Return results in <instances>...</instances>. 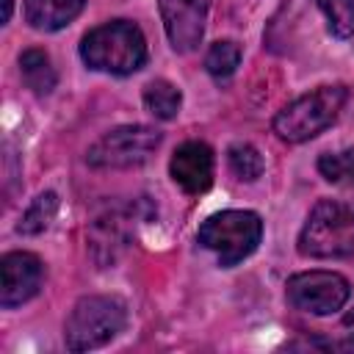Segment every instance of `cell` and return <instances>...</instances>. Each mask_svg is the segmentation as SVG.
<instances>
[{"instance_id":"obj_1","label":"cell","mask_w":354,"mask_h":354,"mask_svg":"<svg viewBox=\"0 0 354 354\" xmlns=\"http://www.w3.org/2000/svg\"><path fill=\"white\" fill-rule=\"evenodd\" d=\"M80 58L88 69L108 75H130L147 61V41L138 25L127 19H113L83 36Z\"/></svg>"},{"instance_id":"obj_2","label":"cell","mask_w":354,"mask_h":354,"mask_svg":"<svg viewBox=\"0 0 354 354\" xmlns=\"http://www.w3.org/2000/svg\"><path fill=\"white\" fill-rule=\"evenodd\" d=\"M299 252L321 260L354 254V205L321 199L301 227Z\"/></svg>"},{"instance_id":"obj_3","label":"cell","mask_w":354,"mask_h":354,"mask_svg":"<svg viewBox=\"0 0 354 354\" xmlns=\"http://www.w3.org/2000/svg\"><path fill=\"white\" fill-rule=\"evenodd\" d=\"M346 97H348L346 86H321V88L293 100L290 105H285L274 116V133L290 144L310 141L313 136L326 130L340 116Z\"/></svg>"},{"instance_id":"obj_4","label":"cell","mask_w":354,"mask_h":354,"mask_svg":"<svg viewBox=\"0 0 354 354\" xmlns=\"http://www.w3.org/2000/svg\"><path fill=\"white\" fill-rule=\"evenodd\" d=\"M127 324L124 304L116 296H86L80 299L66 324H64V340L72 351H91L105 343H111Z\"/></svg>"},{"instance_id":"obj_5","label":"cell","mask_w":354,"mask_h":354,"mask_svg":"<svg viewBox=\"0 0 354 354\" xmlns=\"http://www.w3.org/2000/svg\"><path fill=\"white\" fill-rule=\"evenodd\" d=\"M196 238L205 249L216 252L224 268H230L257 249L263 238V221L252 210H221L202 221Z\"/></svg>"},{"instance_id":"obj_6","label":"cell","mask_w":354,"mask_h":354,"mask_svg":"<svg viewBox=\"0 0 354 354\" xmlns=\"http://www.w3.org/2000/svg\"><path fill=\"white\" fill-rule=\"evenodd\" d=\"M160 144V133L147 124H122L91 144L86 160L94 169H133Z\"/></svg>"},{"instance_id":"obj_7","label":"cell","mask_w":354,"mask_h":354,"mask_svg":"<svg viewBox=\"0 0 354 354\" xmlns=\"http://www.w3.org/2000/svg\"><path fill=\"white\" fill-rule=\"evenodd\" d=\"M288 301L313 315H332L348 301V282L337 271H304L288 279Z\"/></svg>"},{"instance_id":"obj_8","label":"cell","mask_w":354,"mask_h":354,"mask_svg":"<svg viewBox=\"0 0 354 354\" xmlns=\"http://www.w3.org/2000/svg\"><path fill=\"white\" fill-rule=\"evenodd\" d=\"M44 282V266L30 252H8L0 260V304L6 310L25 304L39 293Z\"/></svg>"},{"instance_id":"obj_9","label":"cell","mask_w":354,"mask_h":354,"mask_svg":"<svg viewBox=\"0 0 354 354\" xmlns=\"http://www.w3.org/2000/svg\"><path fill=\"white\" fill-rule=\"evenodd\" d=\"M166 36L177 53H191L202 41L210 0H158Z\"/></svg>"},{"instance_id":"obj_10","label":"cell","mask_w":354,"mask_h":354,"mask_svg":"<svg viewBox=\"0 0 354 354\" xmlns=\"http://www.w3.org/2000/svg\"><path fill=\"white\" fill-rule=\"evenodd\" d=\"M171 180L185 194H202L213 183V152L202 141H185L174 149L169 163Z\"/></svg>"},{"instance_id":"obj_11","label":"cell","mask_w":354,"mask_h":354,"mask_svg":"<svg viewBox=\"0 0 354 354\" xmlns=\"http://www.w3.org/2000/svg\"><path fill=\"white\" fill-rule=\"evenodd\" d=\"M86 0H25V19L30 28L36 30H61L64 25H69L80 11H83Z\"/></svg>"},{"instance_id":"obj_12","label":"cell","mask_w":354,"mask_h":354,"mask_svg":"<svg viewBox=\"0 0 354 354\" xmlns=\"http://www.w3.org/2000/svg\"><path fill=\"white\" fill-rule=\"evenodd\" d=\"M19 75L25 80V86L39 97L50 94L55 88V83H58L50 55L44 50H39V47H30V50H25L19 55Z\"/></svg>"},{"instance_id":"obj_13","label":"cell","mask_w":354,"mask_h":354,"mask_svg":"<svg viewBox=\"0 0 354 354\" xmlns=\"http://www.w3.org/2000/svg\"><path fill=\"white\" fill-rule=\"evenodd\" d=\"M144 105H147V111H149L155 119L169 122V119H174V116L180 113L183 94H180V88H177L174 83L158 77V80H149V83L144 86Z\"/></svg>"},{"instance_id":"obj_14","label":"cell","mask_w":354,"mask_h":354,"mask_svg":"<svg viewBox=\"0 0 354 354\" xmlns=\"http://www.w3.org/2000/svg\"><path fill=\"white\" fill-rule=\"evenodd\" d=\"M241 64V47L232 41V39H221V41H213L207 55H205V69L210 72V77H216L218 83L221 80H230L235 75Z\"/></svg>"},{"instance_id":"obj_15","label":"cell","mask_w":354,"mask_h":354,"mask_svg":"<svg viewBox=\"0 0 354 354\" xmlns=\"http://www.w3.org/2000/svg\"><path fill=\"white\" fill-rule=\"evenodd\" d=\"M55 210H58V196H55L53 191L39 194V196L28 205V210L22 213V218H19V224H17V232H22V235H39V232H44L47 224L53 221Z\"/></svg>"},{"instance_id":"obj_16","label":"cell","mask_w":354,"mask_h":354,"mask_svg":"<svg viewBox=\"0 0 354 354\" xmlns=\"http://www.w3.org/2000/svg\"><path fill=\"white\" fill-rule=\"evenodd\" d=\"M318 171L324 180L332 185L354 188V147L340 149V152H326L318 158Z\"/></svg>"},{"instance_id":"obj_17","label":"cell","mask_w":354,"mask_h":354,"mask_svg":"<svg viewBox=\"0 0 354 354\" xmlns=\"http://www.w3.org/2000/svg\"><path fill=\"white\" fill-rule=\"evenodd\" d=\"M315 6L324 11L332 36L348 39L354 33V0H315Z\"/></svg>"},{"instance_id":"obj_18","label":"cell","mask_w":354,"mask_h":354,"mask_svg":"<svg viewBox=\"0 0 354 354\" xmlns=\"http://www.w3.org/2000/svg\"><path fill=\"white\" fill-rule=\"evenodd\" d=\"M227 160H230V169H232V174H235L238 180L252 183V180H257V177L263 174V158H260V152H257L252 144H246V141L232 144V147L227 149Z\"/></svg>"},{"instance_id":"obj_19","label":"cell","mask_w":354,"mask_h":354,"mask_svg":"<svg viewBox=\"0 0 354 354\" xmlns=\"http://www.w3.org/2000/svg\"><path fill=\"white\" fill-rule=\"evenodd\" d=\"M11 19V0H3V22Z\"/></svg>"}]
</instances>
